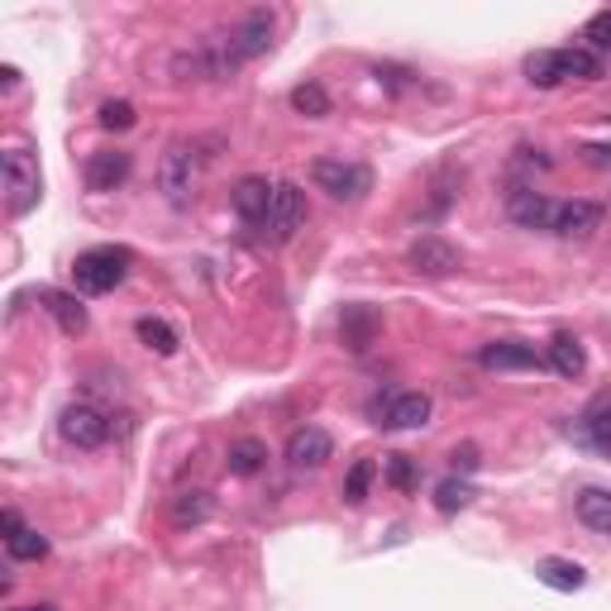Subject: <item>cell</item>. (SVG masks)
Returning a JSON list of instances; mask_svg holds the SVG:
<instances>
[{
	"mask_svg": "<svg viewBox=\"0 0 611 611\" xmlns=\"http://www.w3.org/2000/svg\"><path fill=\"white\" fill-rule=\"evenodd\" d=\"M129 263H134V254H129V249H115V244H106V249H86V254H77L72 278H77V287H82L86 296H106V292H115V287L125 282Z\"/></svg>",
	"mask_w": 611,
	"mask_h": 611,
	"instance_id": "6da1fadb",
	"label": "cell"
},
{
	"mask_svg": "<svg viewBox=\"0 0 611 611\" xmlns=\"http://www.w3.org/2000/svg\"><path fill=\"white\" fill-rule=\"evenodd\" d=\"M310 181L320 191H330L334 201H363L373 191V173L363 163H344V158H316L310 163Z\"/></svg>",
	"mask_w": 611,
	"mask_h": 611,
	"instance_id": "7a4b0ae2",
	"label": "cell"
},
{
	"mask_svg": "<svg viewBox=\"0 0 611 611\" xmlns=\"http://www.w3.org/2000/svg\"><path fill=\"white\" fill-rule=\"evenodd\" d=\"M38 191H44V181H38V163L24 149H10L5 153V201H10V215H30L38 205Z\"/></svg>",
	"mask_w": 611,
	"mask_h": 611,
	"instance_id": "3957f363",
	"label": "cell"
},
{
	"mask_svg": "<svg viewBox=\"0 0 611 611\" xmlns=\"http://www.w3.org/2000/svg\"><path fill=\"white\" fill-rule=\"evenodd\" d=\"M268 234L272 239H292L296 230L306 225V191L296 187V181H278V187H272V205H268Z\"/></svg>",
	"mask_w": 611,
	"mask_h": 611,
	"instance_id": "277c9868",
	"label": "cell"
},
{
	"mask_svg": "<svg viewBox=\"0 0 611 611\" xmlns=\"http://www.w3.org/2000/svg\"><path fill=\"white\" fill-rule=\"evenodd\" d=\"M158 187H163V197L173 201V205H187L191 201V191H197V158H191L187 144H173V149L163 153Z\"/></svg>",
	"mask_w": 611,
	"mask_h": 611,
	"instance_id": "5b68a950",
	"label": "cell"
},
{
	"mask_svg": "<svg viewBox=\"0 0 611 611\" xmlns=\"http://www.w3.org/2000/svg\"><path fill=\"white\" fill-rule=\"evenodd\" d=\"M373 415H378V425H387V431H421V425L431 421V397L397 392L387 401H373Z\"/></svg>",
	"mask_w": 611,
	"mask_h": 611,
	"instance_id": "8992f818",
	"label": "cell"
},
{
	"mask_svg": "<svg viewBox=\"0 0 611 611\" xmlns=\"http://www.w3.org/2000/svg\"><path fill=\"white\" fill-rule=\"evenodd\" d=\"M58 431L77 449H101L110 439V421L96 407H68L62 411V421H58Z\"/></svg>",
	"mask_w": 611,
	"mask_h": 611,
	"instance_id": "52a82bcc",
	"label": "cell"
},
{
	"mask_svg": "<svg viewBox=\"0 0 611 611\" xmlns=\"http://www.w3.org/2000/svg\"><path fill=\"white\" fill-rule=\"evenodd\" d=\"M407 263L415 272H425V278H449V272H459V249L449 239H439V234H421L407 249Z\"/></svg>",
	"mask_w": 611,
	"mask_h": 611,
	"instance_id": "ba28073f",
	"label": "cell"
},
{
	"mask_svg": "<svg viewBox=\"0 0 611 611\" xmlns=\"http://www.w3.org/2000/svg\"><path fill=\"white\" fill-rule=\"evenodd\" d=\"M230 48H234V58H239V62L263 58L272 48V15H268V10H249V15L239 20V30L230 34Z\"/></svg>",
	"mask_w": 611,
	"mask_h": 611,
	"instance_id": "9c48e42d",
	"label": "cell"
},
{
	"mask_svg": "<svg viewBox=\"0 0 611 611\" xmlns=\"http://www.w3.org/2000/svg\"><path fill=\"white\" fill-rule=\"evenodd\" d=\"M554 211H559V201H550L536 187H516L512 201H506V215H512L521 230H550L554 225Z\"/></svg>",
	"mask_w": 611,
	"mask_h": 611,
	"instance_id": "30bf717a",
	"label": "cell"
},
{
	"mask_svg": "<svg viewBox=\"0 0 611 611\" xmlns=\"http://www.w3.org/2000/svg\"><path fill=\"white\" fill-rule=\"evenodd\" d=\"M330 454H334V445H330V435H325L320 425H302V431H292V439H287V463L296 468V473L320 468Z\"/></svg>",
	"mask_w": 611,
	"mask_h": 611,
	"instance_id": "8fae6325",
	"label": "cell"
},
{
	"mask_svg": "<svg viewBox=\"0 0 611 611\" xmlns=\"http://www.w3.org/2000/svg\"><path fill=\"white\" fill-rule=\"evenodd\" d=\"M129 167H134V158H129L125 149H101V153H91V163H86V187H91V191H115V187H125Z\"/></svg>",
	"mask_w": 611,
	"mask_h": 611,
	"instance_id": "7c38bea8",
	"label": "cell"
},
{
	"mask_svg": "<svg viewBox=\"0 0 611 611\" xmlns=\"http://www.w3.org/2000/svg\"><path fill=\"white\" fill-rule=\"evenodd\" d=\"M597 225H602V205H592V201H559L550 230L559 234V239H588Z\"/></svg>",
	"mask_w": 611,
	"mask_h": 611,
	"instance_id": "4fadbf2b",
	"label": "cell"
},
{
	"mask_svg": "<svg viewBox=\"0 0 611 611\" xmlns=\"http://www.w3.org/2000/svg\"><path fill=\"white\" fill-rule=\"evenodd\" d=\"M483 368H497V373H516V368H540V354L530 344H521V340H497V344H487L483 354Z\"/></svg>",
	"mask_w": 611,
	"mask_h": 611,
	"instance_id": "5bb4252c",
	"label": "cell"
},
{
	"mask_svg": "<svg viewBox=\"0 0 611 611\" xmlns=\"http://www.w3.org/2000/svg\"><path fill=\"white\" fill-rule=\"evenodd\" d=\"M378 330H383V320L373 316L368 306H344V316H340V334H344V344L354 349V354H363L373 340H378Z\"/></svg>",
	"mask_w": 611,
	"mask_h": 611,
	"instance_id": "9a60e30c",
	"label": "cell"
},
{
	"mask_svg": "<svg viewBox=\"0 0 611 611\" xmlns=\"http://www.w3.org/2000/svg\"><path fill=\"white\" fill-rule=\"evenodd\" d=\"M536 578L544 583V588H554V592H578L583 583H588L583 564H574V559H540V564H536Z\"/></svg>",
	"mask_w": 611,
	"mask_h": 611,
	"instance_id": "2e32d148",
	"label": "cell"
},
{
	"mask_svg": "<svg viewBox=\"0 0 611 611\" xmlns=\"http://www.w3.org/2000/svg\"><path fill=\"white\" fill-rule=\"evenodd\" d=\"M268 205H272V187L263 177H244L239 187H234V211H239L244 220H258V225H263Z\"/></svg>",
	"mask_w": 611,
	"mask_h": 611,
	"instance_id": "e0dca14e",
	"label": "cell"
},
{
	"mask_svg": "<svg viewBox=\"0 0 611 611\" xmlns=\"http://www.w3.org/2000/svg\"><path fill=\"white\" fill-rule=\"evenodd\" d=\"M578 521L597 530V536H611V492L607 487H583L578 492Z\"/></svg>",
	"mask_w": 611,
	"mask_h": 611,
	"instance_id": "ac0fdd59",
	"label": "cell"
},
{
	"mask_svg": "<svg viewBox=\"0 0 611 611\" xmlns=\"http://www.w3.org/2000/svg\"><path fill=\"white\" fill-rule=\"evenodd\" d=\"M550 368L559 373V378H583V368H588V354H583V344L574 340V334H559V340L550 344Z\"/></svg>",
	"mask_w": 611,
	"mask_h": 611,
	"instance_id": "d6986e66",
	"label": "cell"
},
{
	"mask_svg": "<svg viewBox=\"0 0 611 611\" xmlns=\"http://www.w3.org/2000/svg\"><path fill=\"white\" fill-rule=\"evenodd\" d=\"M44 302H48V310H54V320L62 325V334H86V306L77 302V296H68V292H44Z\"/></svg>",
	"mask_w": 611,
	"mask_h": 611,
	"instance_id": "ffe728a7",
	"label": "cell"
},
{
	"mask_svg": "<svg viewBox=\"0 0 611 611\" xmlns=\"http://www.w3.org/2000/svg\"><path fill=\"white\" fill-rule=\"evenodd\" d=\"M134 334H139V344L144 349H153V354H163V359L177 354V330L167 320H158V316H144L134 325Z\"/></svg>",
	"mask_w": 611,
	"mask_h": 611,
	"instance_id": "44dd1931",
	"label": "cell"
},
{
	"mask_svg": "<svg viewBox=\"0 0 611 611\" xmlns=\"http://www.w3.org/2000/svg\"><path fill=\"white\" fill-rule=\"evenodd\" d=\"M263 459H268L263 439H234L225 463H230V473H234V478H254L258 468H263Z\"/></svg>",
	"mask_w": 611,
	"mask_h": 611,
	"instance_id": "7402d4cb",
	"label": "cell"
},
{
	"mask_svg": "<svg viewBox=\"0 0 611 611\" xmlns=\"http://www.w3.org/2000/svg\"><path fill=\"white\" fill-rule=\"evenodd\" d=\"M526 77L536 86H544V91L564 82V62H559V48H540V54H530L526 58Z\"/></svg>",
	"mask_w": 611,
	"mask_h": 611,
	"instance_id": "603a6c76",
	"label": "cell"
},
{
	"mask_svg": "<svg viewBox=\"0 0 611 611\" xmlns=\"http://www.w3.org/2000/svg\"><path fill=\"white\" fill-rule=\"evenodd\" d=\"M559 62H564V77H574V82H597L602 77V58L592 48H559Z\"/></svg>",
	"mask_w": 611,
	"mask_h": 611,
	"instance_id": "cb8c5ba5",
	"label": "cell"
},
{
	"mask_svg": "<svg viewBox=\"0 0 611 611\" xmlns=\"http://www.w3.org/2000/svg\"><path fill=\"white\" fill-rule=\"evenodd\" d=\"M292 106L306 115V120H325L330 115V96H325V86L320 82H302L292 91Z\"/></svg>",
	"mask_w": 611,
	"mask_h": 611,
	"instance_id": "d4e9b609",
	"label": "cell"
},
{
	"mask_svg": "<svg viewBox=\"0 0 611 611\" xmlns=\"http://www.w3.org/2000/svg\"><path fill=\"white\" fill-rule=\"evenodd\" d=\"M473 497H478V492H473V483H463V478H445V483L435 487V506H439L445 516L463 512V506L473 502Z\"/></svg>",
	"mask_w": 611,
	"mask_h": 611,
	"instance_id": "484cf974",
	"label": "cell"
},
{
	"mask_svg": "<svg viewBox=\"0 0 611 611\" xmlns=\"http://www.w3.org/2000/svg\"><path fill=\"white\" fill-rule=\"evenodd\" d=\"M211 516V497L205 492H181L173 502V526H201Z\"/></svg>",
	"mask_w": 611,
	"mask_h": 611,
	"instance_id": "4316f807",
	"label": "cell"
},
{
	"mask_svg": "<svg viewBox=\"0 0 611 611\" xmlns=\"http://www.w3.org/2000/svg\"><path fill=\"white\" fill-rule=\"evenodd\" d=\"M5 550H10V559H20V564H38V559L48 554V540L38 536V530H20V536L5 540Z\"/></svg>",
	"mask_w": 611,
	"mask_h": 611,
	"instance_id": "83f0119b",
	"label": "cell"
},
{
	"mask_svg": "<svg viewBox=\"0 0 611 611\" xmlns=\"http://www.w3.org/2000/svg\"><path fill=\"white\" fill-rule=\"evenodd\" d=\"M368 487H373V459H359V463L344 473V502L359 506L363 497H368Z\"/></svg>",
	"mask_w": 611,
	"mask_h": 611,
	"instance_id": "f1b7e54d",
	"label": "cell"
},
{
	"mask_svg": "<svg viewBox=\"0 0 611 611\" xmlns=\"http://www.w3.org/2000/svg\"><path fill=\"white\" fill-rule=\"evenodd\" d=\"M588 439H592L597 454H607V459H611V401L588 415Z\"/></svg>",
	"mask_w": 611,
	"mask_h": 611,
	"instance_id": "f546056e",
	"label": "cell"
},
{
	"mask_svg": "<svg viewBox=\"0 0 611 611\" xmlns=\"http://www.w3.org/2000/svg\"><path fill=\"white\" fill-rule=\"evenodd\" d=\"M387 483L397 492H415V463L407 454H392V459H387Z\"/></svg>",
	"mask_w": 611,
	"mask_h": 611,
	"instance_id": "4dcf8cb0",
	"label": "cell"
},
{
	"mask_svg": "<svg viewBox=\"0 0 611 611\" xmlns=\"http://www.w3.org/2000/svg\"><path fill=\"white\" fill-rule=\"evenodd\" d=\"M101 129H134V106L129 101H106L101 106Z\"/></svg>",
	"mask_w": 611,
	"mask_h": 611,
	"instance_id": "1f68e13d",
	"label": "cell"
},
{
	"mask_svg": "<svg viewBox=\"0 0 611 611\" xmlns=\"http://www.w3.org/2000/svg\"><path fill=\"white\" fill-rule=\"evenodd\" d=\"M588 38H592V54L597 48H611V10H602V15L588 20Z\"/></svg>",
	"mask_w": 611,
	"mask_h": 611,
	"instance_id": "d6a6232c",
	"label": "cell"
},
{
	"mask_svg": "<svg viewBox=\"0 0 611 611\" xmlns=\"http://www.w3.org/2000/svg\"><path fill=\"white\" fill-rule=\"evenodd\" d=\"M454 468H463V473H473V468H478V449H473V445L454 449Z\"/></svg>",
	"mask_w": 611,
	"mask_h": 611,
	"instance_id": "836d02e7",
	"label": "cell"
},
{
	"mask_svg": "<svg viewBox=\"0 0 611 611\" xmlns=\"http://www.w3.org/2000/svg\"><path fill=\"white\" fill-rule=\"evenodd\" d=\"M20 530H24V526H20V512H5V540L20 536Z\"/></svg>",
	"mask_w": 611,
	"mask_h": 611,
	"instance_id": "e575fe53",
	"label": "cell"
},
{
	"mask_svg": "<svg viewBox=\"0 0 611 611\" xmlns=\"http://www.w3.org/2000/svg\"><path fill=\"white\" fill-rule=\"evenodd\" d=\"M15 611H58V607H48V602H38V607H15Z\"/></svg>",
	"mask_w": 611,
	"mask_h": 611,
	"instance_id": "d590c367",
	"label": "cell"
}]
</instances>
